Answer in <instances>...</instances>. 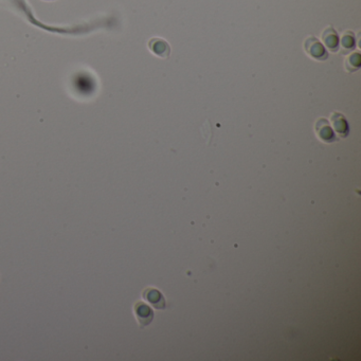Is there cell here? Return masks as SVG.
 <instances>
[{
	"label": "cell",
	"mask_w": 361,
	"mask_h": 361,
	"mask_svg": "<svg viewBox=\"0 0 361 361\" xmlns=\"http://www.w3.org/2000/svg\"><path fill=\"white\" fill-rule=\"evenodd\" d=\"M305 50L311 57L323 61L327 57L324 47L315 37H309L305 41Z\"/></svg>",
	"instance_id": "6da1fadb"
},
{
	"label": "cell",
	"mask_w": 361,
	"mask_h": 361,
	"mask_svg": "<svg viewBox=\"0 0 361 361\" xmlns=\"http://www.w3.org/2000/svg\"><path fill=\"white\" fill-rule=\"evenodd\" d=\"M149 47L154 54H156L160 57L168 58L170 56L171 49H170V46L167 42H164L160 38H153L149 43Z\"/></svg>",
	"instance_id": "277c9868"
},
{
	"label": "cell",
	"mask_w": 361,
	"mask_h": 361,
	"mask_svg": "<svg viewBox=\"0 0 361 361\" xmlns=\"http://www.w3.org/2000/svg\"><path fill=\"white\" fill-rule=\"evenodd\" d=\"M143 298L147 302L151 303L155 308L163 309L164 307H166V301H164L162 294L158 290H156L154 288L145 289L143 291Z\"/></svg>",
	"instance_id": "3957f363"
},
{
	"label": "cell",
	"mask_w": 361,
	"mask_h": 361,
	"mask_svg": "<svg viewBox=\"0 0 361 361\" xmlns=\"http://www.w3.org/2000/svg\"><path fill=\"white\" fill-rule=\"evenodd\" d=\"M332 121L335 125V128L337 130V133L340 134L341 136L346 137V134H344V129L348 131V126H347V122L346 119H344L341 114L339 113H334L332 116Z\"/></svg>",
	"instance_id": "8992f818"
},
{
	"label": "cell",
	"mask_w": 361,
	"mask_h": 361,
	"mask_svg": "<svg viewBox=\"0 0 361 361\" xmlns=\"http://www.w3.org/2000/svg\"><path fill=\"white\" fill-rule=\"evenodd\" d=\"M323 41L331 51H336L338 49V36L333 29H327L323 33Z\"/></svg>",
	"instance_id": "5b68a950"
},
{
	"label": "cell",
	"mask_w": 361,
	"mask_h": 361,
	"mask_svg": "<svg viewBox=\"0 0 361 361\" xmlns=\"http://www.w3.org/2000/svg\"><path fill=\"white\" fill-rule=\"evenodd\" d=\"M135 314L136 317L141 325V327L149 325L154 317L153 310L151 309L150 306H147L145 303L142 302H137L135 305Z\"/></svg>",
	"instance_id": "7a4b0ae2"
},
{
	"label": "cell",
	"mask_w": 361,
	"mask_h": 361,
	"mask_svg": "<svg viewBox=\"0 0 361 361\" xmlns=\"http://www.w3.org/2000/svg\"><path fill=\"white\" fill-rule=\"evenodd\" d=\"M343 46L347 48H352L354 46V39L351 35H346L343 37Z\"/></svg>",
	"instance_id": "52a82bcc"
}]
</instances>
